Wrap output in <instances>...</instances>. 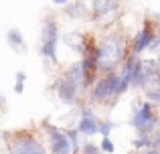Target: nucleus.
<instances>
[{"label":"nucleus","instance_id":"5701e85b","mask_svg":"<svg viewBox=\"0 0 160 154\" xmlns=\"http://www.w3.org/2000/svg\"><path fill=\"white\" fill-rule=\"evenodd\" d=\"M24 91V83H16L14 85V93H22Z\"/></svg>","mask_w":160,"mask_h":154},{"label":"nucleus","instance_id":"cd10ccee","mask_svg":"<svg viewBox=\"0 0 160 154\" xmlns=\"http://www.w3.org/2000/svg\"><path fill=\"white\" fill-rule=\"evenodd\" d=\"M130 154H134V152H130Z\"/></svg>","mask_w":160,"mask_h":154},{"label":"nucleus","instance_id":"7ed1b4c3","mask_svg":"<svg viewBox=\"0 0 160 154\" xmlns=\"http://www.w3.org/2000/svg\"><path fill=\"white\" fill-rule=\"evenodd\" d=\"M120 97L118 95V73H106L93 83V87L89 89V102L91 103H108L109 99Z\"/></svg>","mask_w":160,"mask_h":154},{"label":"nucleus","instance_id":"b1692460","mask_svg":"<svg viewBox=\"0 0 160 154\" xmlns=\"http://www.w3.org/2000/svg\"><path fill=\"white\" fill-rule=\"evenodd\" d=\"M144 154H160V148H156V146H150V150H148V152H144Z\"/></svg>","mask_w":160,"mask_h":154},{"label":"nucleus","instance_id":"1a4fd4ad","mask_svg":"<svg viewBox=\"0 0 160 154\" xmlns=\"http://www.w3.org/2000/svg\"><path fill=\"white\" fill-rule=\"evenodd\" d=\"M63 41H65V45L71 49V51H75V53L81 55L83 49H85V43H87V35L77 32V31H71V32H65V35H63Z\"/></svg>","mask_w":160,"mask_h":154},{"label":"nucleus","instance_id":"6ab92c4d","mask_svg":"<svg viewBox=\"0 0 160 154\" xmlns=\"http://www.w3.org/2000/svg\"><path fill=\"white\" fill-rule=\"evenodd\" d=\"M81 148V154H103L102 150H99V146H93V142H85Z\"/></svg>","mask_w":160,"mask_h":154},{"label":"nucleus","instance_id":"f257e3e1","mask_svg":"<svg viewBox=\"0 0 160 154\" xmlns=\"http://www.w3.org/2000/svg\"><path fill=\"white\" fill-rule=\"evenodd\" d=\"M126 57V41L122 35H106L95 43V61L98 73H112Z\"/></svg>","mask_w":160,"mask_h":154},{"label":"nucleus","instance_id":"412c9836","mask_svg":"<svg viewBox=\"0 0 160 154\" xmlns=\"http://www.w3.org/2000/svg\"><path fill=\"white\" fill-rule=\"evenodd\" d=\"M152 146L160 148V130H156V132H154V136H152Z\"/></svg>","mask_w":160,"mask_h":154},{"label":"nucleus","instance_id":"f3484780","mask_svg":"<svg viewBox=\"0 0 160 154\" xmlns=\"http://www.w3.org/2000/svg\"><path fill=\"white\" fill-rule=\"evenodd\" d=\"M134 146H136V148H148V146H152V138H150V134H138V138L134 140Z\"/></svg>","mask_w":160,"mask_h":154},{"label":"nucleus","instance_id":"a211bd4d","mask_svg":"<svg viewBox=\"0 0 160 154\" xmlns=\"http://www.w3.org/2000/svg\"><path fill=\"white\" fill-rule=\"evenodd\" d=\"M113 126H116V124L109 122V120H106V122H99L98 124V132L103 136V138H106V136H109V132L113 130Z\"/></svg>","mask_w":160,"mask_h":154},{"label":"nucleus","instance_id":"393cba45","mask_svg":"<svg viewBox=\"0 0 160 154\" xmlns=\"http://www.w3.org/2000/svg\"><path fill=\"white\" fill-rule=\"evenodd\" d=\"M53 2H55V4H67L69 0H53Z\"/></svg>","mask_w":160,"mask_h":154},{"label":"nucleus","instance_id":"a878e982","mask_svg":"<svg viewBox=\"0 0 160 154\" xmlns=\"http://www.w3.org/2000/svg\"><path fill=\"white\" fill-rule=\"evenodd\" d=\"M158 124H160V116H158Z\"/></svg>","mask_w":160,"mask_h":154},{"label":"nucleus","instance_id":"9d476101","mask_svg":"<svg viewBox=\"0 0 160 154\" xmlns=\"http://www.w3.org/2000/svg\"><path fill=\"white\" fill-rule=\"evenodd\" d=\"M61 75L65 77L69 83H73V85H77V87H81L83 83H85V75H83L81 61H75V63H71L69 67H67L65 71L61 73Z\"/></svg>","mask_w":160,"mask_h":154},{"label":"nucleus","instance_id":"aec40b11","mask_svg":"<svg viewBox=\"0 0 160 154\" xmlns=\"http://www.w3.org/2000/svg\"><path fill=\"white\" fill-rule=\"evenodd\" d=\"M99 150H102V152H109V154L116 150V148H113V142L109 140V136H106V138L102 140V144H99Z\"/></svg>","mask_w":160,"mask_h":154},{"label":"nucleus","instance_id":"4be33fe9","mask_svg":"<svg viewBox=\"0 0 160 154\" xmlns=\"http://www.w3.org/2000/svg\"><path fill=\"white\" fill-rule=\"evenodd\" d=\"M24 81H27V73L18 71V73H16V83H24Z\"/></svg>","mask_w":160,"mask_h":154},{"label":"nucleus","instance_id":"39448f33","mask_svg":"<svg viewBox=\"0 0 160 154\" xmlns=\"http://www.w3.org/2000/svg\"><path fill=\"white\" fill-rule=\"evenodd\" d=\"M8 140V150L10 154H47L45 146L37 138H32L27 132H14V134H6Z\"/></svg>","mask_w":160,"mask_h":154},{"label":"nucleus","instance_id":"2eb2a0df","mask_svg":"<svg viewBox=\"0 0 160 154\" xmlns=\"http://www.w3.org/2000/svg\"><path fill=\"white\" fill-rule=\"evenodd\" d=\"M146 102L148 103H160V83H152L144 89Z\"/></svg>","mask_w":160,"mask_h":154},{"label":"nucleus","instance_id":"6e6552de","mask_svg":"<svg viewBox=\"0 0 160 154\" xmlns=\"http://www.w3.org/2000/svg\"><path fill=\"white\" fill-rule=\"evenodd\" d=\"M154 37V28H152V24L150 22H146L144 24V28H142L140 32L136 35V39H134V43H132V51L136 53H142V51H146L148 49V45H150V39Z\"/></svg>","mask_w":160,"mask_h":154},{"label":"nucleus","instance_id":"f03ea898","mask_svg":"<svg viewBox=\"0 0 160 154\" xmlns=\"http://www.w3.org/2000/svg\"><path fill=\"white\" fill-rule=\"evenodd\" d=\"M57 45H59V27L53 16H47L41 27V55L51 63H57Z\"/></svg>","mask_w":160,"mask_h":154},{"label":"nucleus","instance_id":"bb28decb","mask_svg":"<svg viewBox=\"0 0 160 154\" xmlns=\"http://www.w3.org/2000/svg\"><path fill=\"white\" fill-rule=\"evenodd\" d=\"M158 81H160V75H158Z\"/></svg>","mask_w":160,"mask_h":154},{"label":"nucleus","instance_id":"423d86ee","mask_svg":"<svg viewBox=\"0 0 160 154\" xmlns=\"http://www.w3.org/2000/svg\"><path fill=\"white\" fill-rule=\"evenodd\" d=\"M41 130L47 134L49 148H51L53 154H71V144H69V140H67L65 132H63L61 128L53 126V124H49V122H43L41 124Z\"/></svg>","mask_w":160,"mask_h":154},{"label":"nucleus","instance_id":"9b49d317","mask_svg":"<svg viewBox=\"0 0 160 154\" xmlns=\"http://www.w3.org/2000/svg\"><path fill=\"white\" fill-rule=\"evenodd\" d=\"M120 6V0H91V8L93 16H103L108 12H116Z\"/></svg>","mask_w":160,"mask_h":154},{"label":"nucleus","instance_id":"4468645a","mask_svg":"<svg viewBox=\"0 0 160 154\" xmlns=\"http://www.w3.org/2000/svg\"><path fill=\"white\" fill-rule=\"evenodd\" d=\"M87 12H91V10L85 6V0H77V2L69 4V6L65 8V14L69 16V18H85Z\"/></svg>","mask_w":160,"mask_h":154},{"label":"nucleus","instance_id":"20e7f679","mask_svg":"<svg viewBox=\"0 0 160 154\" xmlns=\"http://www.w3.org/2000/svg\"><path fill=\"white\" fill-rule=\"evenodd\" d=\"M158 124V116L152 112V103L144 102L140 103V99L134 102V110H132V126L138 130V134H150L154 132Z\"/></svg>","mask_w":160,"mask_h":154},{"label":"nucleus","instance_id":"f8f14e48","mask_svg":"<svg viewBox=\"0 0 160 154\" xmlns=\"http://www.w3.org/2000/svg\"><path fill=\"white\" fill-rule=\"evenodd\" d=\"M98 124H99V120L95 118V114L81 116V120L77 124V132L79 134H85V136H93V134H98Z\"/></svg>","mask_w":160,"mask_h":154},{"label":"nucleus","instance_id":"ddd939ff","mask_svg":"<svg viewBox=\"0 0 160 154\" xmlns=\"http://www.w3.org/2000/svg\"><path fill=\"white\" fill-rule=\"evenodd\" d=\"M6 39H8V45L14 49L16 53H27V47H24V37L18 28H10L6 32Z\"/></svg>","mask_w":160,"mask_h":154},{"label":"nucleus","instance_id":"0eeeda50","mask_svg":"<svg viewBox=\"0 0 160 154\" xmlns=\"http://www.w3.org/2000/svg\"><path fill=\"white\" fill-rule=\"evenodd\" d=\"M53 89H55V93H57V97L61 99V103L73 106V103L77 102V91H79V87L73 85V83H69L63 75H59L53 81Z\"/></svg>","mask_w":160,"mask_h":154},{"label":"nucleus","instance_id":"dca6fc26","mask_svg":"<svg viewBox=\"0 0 160 154\" xmlns=\"http://www.w3.org/2000/svg\"><path fill=\"white\" fill-rule=\"evenodd\" d=\"M65 136H67V140H69V144H71V152L77 154V152H79V146H81L79 132H77V130H65Z\"/></svg>","mask_w":160,"mask_h":154}]
</instances>
